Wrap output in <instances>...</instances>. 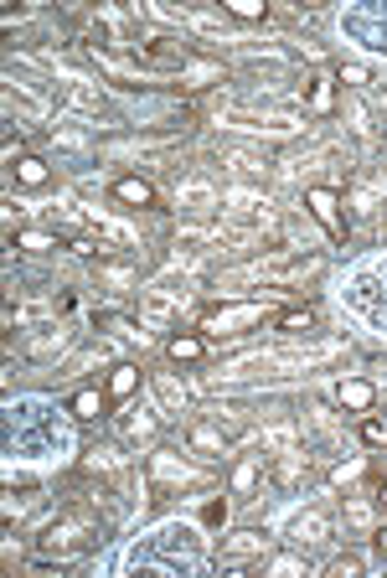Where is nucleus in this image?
Wrapping results in <instances>:
<instances>
[{
    "label": "nucleus",
    "instance_id": "a211bd4d",
    "mask_svg": "<svg viewBox=\"0 0 387 578\" xmlns=\"http://www.w3.org/2000/svg\"><path fill=\"white\" fill-rule=\"evenodd\" d=\"M382 506H387V481H382Z\"/></svg>",
    "mask_w": 387,
    "mask_h": 578
},
{
    "label": "nucleus",
    "instance_id": "9d476101",
    "mask_svg": "<svg viewBox=\"0 0 387 578\" xmlns=\"http://www.w3.org/2000/svg\"><path fill=\"white\" fill-rule=\"evenodd\" d=\"M356 434H362V444H367V450H387V414H362Z\"/></svg>",
    "mask_w": 387,
    "mask_h": 578
},
{
    "label": "nucleus",
    "instance_id": "20e7f679",
    "mask_svg": "<svg viewBox=\"0 0 387 578\" xmlns=\"http://www.w3.org/2000/svg\"><path fill=\"white\" fill-rule=\"evenodd\" d=\"M165 356H171L176 367H196V362L207 356V336H202V331H181V336L165 341Z\"/></svg>",
    "mask_w": 387,
    "mask_h": 578
},
{
    "label": "nucleus",
    "instance_id": "0eeeda50",
    "mask_svg": "<svg viewBox=\"0 0 387 578\" xmlns=\"http://www.w3.org/2000/svg\"><path fill=\"white\" fill-rule=\"evenodd\" d=\"M16 186H26V192H36V186H47L52 181V165L42 161V155H16Z\"/></svg>",
    "mask_w": 387,
    "mask_h": 578
},
{
    "label": "nucleus",
    "instance_id": "f3484780",
    "mask_svg": "<svg viewBox=\"0 0 387 578\" xmlns=\"http://www.w3.org/2000/svg\"><path fill=\"white\" fill-rule=\"evenodd\" d=\"M207 522H212V527H217V522H227V501H212V506H207Z\"/></svg>",
    "mask_w": 387,
    "mask_h": 578
},
{
    "label": "nucleus",
    "instance_id": "1a4fd4ad",
    "mask_svg": "<svg viewBox=\"0 0 387 578\" xmlns=\"http://www.w3.org/2000/svg\"><path fill=\"white\" fill-rule=\"evenodd\" d=\"M253 553H263V537H258V532H233V537L223 543V558H227V563L253 558Z\"/></svg>",
    "mask_w": 387,
    "mask_h": 578
},
{
    "label": "nucleus",
    "instance_id": "f257e3e1",
    "mask_svg": "<svg viewBox=\"0 0 387 578\" xmlns=\"http://www.w3.org/2000/svg\"><path fill=\"white\" fill-rule=\"evenodd\" d=\"M305 207H310V217L325 227V238L346 243V212H341V192H336V186H310Z\"/></svg>",
    "mask_w": 387,
    "mask_h": 578
},
{
    "label": "nucleus",
    "instance_id": "dca6fc26",
    "mask_svg": "<svg viewBox=\"0 0 387 578\" xmlns=\"http://www.w3.org/2000/svg\"><path fill=\"white\" fill-rule=\"evenodd\" d=\"M341 83H346V88H356V83H367V73H362V67H341Z\"/></svg>",
    "mask_w": 387,
    "mask_h": 578
},
{
    "label": "nucleus",
    "instance_id": "2eb2a0df",
    "mask_svg": "<svg viewBox=\"0 0 387 578\" xmlns=\"http://www.w3.org/2000/svg\"><path fill=\"white\" fill-rule=\"evenodd\" d=\"M310 104H315V109H325V104H331V88H325V78H315V94H310Z\"/></svg>",
    "mask_w": 387,
    "mask_h": 578
},
{
    "label": "nucleus",
    "instance_id": "ddd939ff",
    "mask_svg": "<svg viewBox=\"0 0 387 578\" xmlns=\"http://www.w3.org/2000/svg\"><path fill=\"white\" fill-rule=\"evenodd\" d=\"M223 11H233V16H243V21H263L269 16L263 0H223Z\"/></svg>",
    "mask_w": 387,
    "mask_h": 578
},
{
    "label": "nucleus",
    "instance_id": "423d86ee",
    "mask_svg": "<svg viewBox=\"0 0 387 578\" xmlns=\"http://www.w3.org/2000/svg\"><path fill=\"white\" fill-rule=\"evenodd\" d=\"M336 398H341V408H352V414H367L372 403H377V387L362 383V377H346V383L336 387Z\"/></svg>",
    "mask_w": 387,
    "mask_h": 578
},
{
    "label": "nucleus",
    "instance_id": "6e6552de",
    "mask_svg": "<svg viewBox=\"0 0 387 578\" xmlns=\"http://www.w3.org/2000/svg\"><path fill=\"white\" fill-rule=\"evenodd\" d=\"M274 325H279V331H290V336H305V331L321 325V315H315L310 305H290V310H279V315H274Z\"/></svg>",
    "mask_w": 387,
    "mask_h": 578
},
{
    "label": "nucleus",
    "instance_id": "4468645a",
    "mask_svg": "<svg viewBox=\"0 0 387 578\" xmlns=\"http://www.w3.org/2000/svg\"><path fill=\"white\" fill-rule=\"evenodd\" d=\"M16 248H26V254H47V248H57V238H52V233H16Z\"/></svg>",
    "mask_w": 387,
    "mask_h": 578
},
{
    "label": "nucleus",
    "instance_id": "9b49d317",
    "mask_svg": "<svg viewBox=\"0 0 387 578\" xmlns=\"http://www.w3.org/2000/svg\"><path fill=\"white\" fill-rule=\"evenodd\" d=\"M253 321H263V310L238 305V310H217V315H207V331H223V325H253Z\"/></svg>",
    "mask_w": 387,
    "mask_h": 578
},
{
    "label": "nucleus",
    "instance_id": "39448f33",
    "mask_svg": "<svg viewBox=\"0 0 387 578\" xmlns=\"http://www.w3.org/2000/svg\"><path fill=\"white\" fill-rule=\"evenodd\" d=\"M140 383H145V372L134 367V362H119V367L109 372V383H104V393H109V403H129L134 393H140Z\"/></svg>",
    "mask_w": 387,
    "mask_h": 578
},
{
    "label": "nucleus",
    "instance_id": "f8f14e48",
    "mask_svg": "<svg viewBox=\"0 0 387 578\" xmlns=\"http://www.w3.org/2000/svg\"><path fill=\"white\" fill-rule=\"evenodd\" d=\"M104 403H109V393H98V387H83L78 398H73V414L88 424V418H104Z\"/></svg>",
    "mask_w": 387,
    "mask_h": 578
},
{
    "label": "nucleus",
    "instance_id": "f03ea898",
    "mask_svg": "<svg viewBox=\"0 0 387 578\" xmlns=\"http://www.w3.org/2000/svg\"><path fill=\"white\" fill-rule=\"evenodd\" d=\"M94 537H98L94 516H88V512H78V506H73V512H63V522H57V527L47 532V547H52V553L63 547L67 558H73V553H83V547L94 543Z\"/></svg>",
    "mask_w": 387,
    "mask_h": 578
},
{
    "label": "nucleus",
    "instance_id": "7ed1b4c3",
    "mask_svg": "<svg viewBox=\"0 0 387 578\" xmlns=\"http://www.w3.org/2000/svg\"><path fill=\"white\" fill-rule=\"evenodd\" d=\"M109 192H114V202H119V207H134V212H150L155 202H161V196H155V186H150L145 176H119Z\"/></svg>",
    "mask_w": 387,
    "mask_h": 578
}]
</instances>
